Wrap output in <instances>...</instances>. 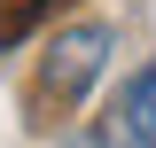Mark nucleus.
<instances>
[{"label":"nucleus","instance_id":"nucleus-2","mask_svg":"<svg viewBox=\"0 0 156 148\" xmlns=\"http://www.w3.org/2000/svg\"><path fill=\"white\" fill-rule=\"evenodd\" d=\"M94 148H156V62H140L109 93V109L94 125Z\"/></svg>","mask_w":156,"mask_h":148},{"label":"nucleus","instance_id":"nucleus-1","mask_svg":"<svg viewBox=\"0 0 156 148\" xmlns=\"http://www.w3.org/2000/svg\"><path fill=\"white\" fill-rule=\"evenodd\" d=\"M101 62H109V23H70V31H55L47 55H39V101H47V109H78V101L94 93Z\"/></svg>","mask_w":156,"mask_h":148}]
</instances>
